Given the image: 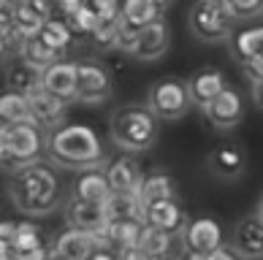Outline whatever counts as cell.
<instances>
[{"label":"cell","instance_id":"c3c4849f","mask_svg":"<svg viewBox=\"0 0 263 260\" xmlns=\"http://www.w3.org/2000/svg\"><path fill=\"white\" fill-rule=\"evenodd\" d=\"M184 260H212V255H184Z\"/></svg>","mask_w":263,"mask_h":260},{"label":"cell","instance_id":"44dd1931","mask_svg":"<svg viewBox=\"0 0 263 260\" xmlns=\"http://www.w3.org/2000/svg\"><path fill=\"white\" fill-rule=\"evenodd\" d=\"M247 160H245V152H241L236 144H220V147L212 149L209 155V168L217 173L220 179H236L241 176Z\"/></svg>","mask_w":263,"mask_h":260},{"label":"cell","instance_id":"7bdbcfd3","mask_svg":"<svg viewBox=\"0 0 263 260\" xmlns=\"http://www.w3.org/2000/svg\"><path fill=\"white\" fill-rule=\"evenodd\" d=\"M252 101H255L258 109H263V79L252 82Z\"/></svg>","mask_w":263,"mask_h":260},{"label":"cell","instance_id":"f5cc1de1","mask_svg":"<svg viewBox=\"0 0 263 260\" xmlns=\"http://www.w3.org/2000/svg\"><path fill=\"white\" fill-rule=\"evenodd\" d=\"M163 260H179V257H163Z\"/></svg>","mask_w":263,"mask_h":260},{"label":"cell","instance_id":"60d3db41","mask_svg":"<svg viewBox=\"0 0 263 260\" xmlns=\"http://www.w3.org/2000/svg\"><path fill=\"white\" fill-rule=\"evenodd\" d=\"M16 225H19V223H11V219L0 225V242H14V236H16Z\"/></svg>","mask_w":263,"mask_h":260},{"label":"cell","instance_id":"681fc988","mask_svg":"<svg viewBox=\"0 0 263 260\" xmlns=\"http://www.w3.org/2000/svg\"><path fill=\"white\" fill-rule=\"evenodd\" d=\"M206 3H214V6H220V8H226V11H228V0H206Z\"/></svg>","mask_w":263,"mask_h":260},{"label":"cell","instance_id":"8d00e7d4","mask_svg":"<svg viewBox=\"0 0 263 260\" xmlns=\"http://www.w3.org/2000/svg\"><path fill=\"white\" fill-rule=\"evenodd\" d=\"M245 73H247V79L250 82H258V79H263V54H258V57H252V60H247L245 65Z\"/></svg>","mask_w":263,"mask_h":260},{"label":"cell","instance_id":"bcb514c9","mask_svg":"<svg viewBox=\"0 0 263 260\" xmlns=\"http://www.w3.org/2000/svg\"><path fill=\"white\" fill-rule=\"evenodd\" d=\"M106 3H109V0H82V6H87V8H90V11H95V14H98Z\"/></svg>","mask_w":263,"mask_h":260},{"label":"cell","instance_id":"6da1fadb","mask_svg":"<svg viewBox=\"0 0 263 260\" xmlns=\"http://www.w3.org/2000/svg\"><path fill=\"white\" fill-rule=\"evenodd\" d=\"M8 195H11V204L19 214L46 217L60 204V179L49 166L33 163V166H25L11 173Z\"/></svg>","mask_w":263,"mask_h":260},{"label":"cell","instance_id":"d590c367","mask_svg":"<svg viewBox=\"0 0 263 260\" xmlns=\"http://www.w3.org/2000/svg\"><path fill=\"white\" fill-rule=\"evenodd\" d=\"M228 11L233 19H250L263 14V0H228Z\"/></svg>","mask_w":263,"mask_h":260},{"label":"cell","instance_id":"f1b7e54d","mask_svg":"<svg viewBox=\"0 0 263 260\" xmlns=\"http://www.w3.org/2000/svg\"><path fill=\"white\" fill-rule=\"evenodd\" d=\"M0 22H3V25H0V44H3V57H8V60H22L25 46H27V38L14 27L11 14H8V11L0 14Z\"/></svg>","mask_w":263,"mask_h":260},{"label":"cell","instance_id":"4dcf8cb0","mask_svg":"<svg viewBox=\"0 0 263 260\" xmlns=\"http://www.w3.org/2000/svg\"><path fill=\"white\" fill-rule=\"evenodd\" d=\"M8 244L16 249L19 257H27V255H35V252H41V249H46L44 238H41V230H38L33 223H19L14 242H8Z\"/></svg>","mask_w":263,"mask_h":260},{"label":"cell","instance_id":"e0dca14e","mask_svg":"<svg viewBox=\"0 0 263 260\" xmlns=\"http://www.w3.org/2000/svg\"><path fill=\"white\" fill-rule=\"evenodd\" d=\"M144 225L149 228H158V230H165V233H182L187 219H184V211L182 206L174 201H158V204H149L144 206Z\"/></svg>","mask_w":263,"mask_h":260},{"label":"cell","instance_id":"74e56055","mask_svg":"<svg viewBox=\"0 0 263 260\" xmlns=\"http://www.w3.org/2000/svg\"><path fill=\"white\" fill-rule=\"evenodd\" d=\"M117 260H152L141 247H128V249H120L117 252Z\"/></svg>","mask_w":263,"mask_h":260},{"label":"cell","instance_id":"f35d334b","mask_svg":"<svg viewBox=\"0 0 263 260\" xmlns=\"http://www.w3.org/2000/svg\"><path fill=\"white\" fill-rule=\"evenodd\" d=\"M212 260H245V257H241V255H239L233 247L222 244V247L217 249V252H212Z\"/></svg>","mask_w":263,"mask_h":260},{"label":"cell","instance_id":"3957f363","mask_svg":"<svg viewBox=\"0 0 263 260\" xmlns=\"http://www.w3.org/2000/svg\"><path fill=\"white\" fill-rule=\"evenodd\" d=\"M158 117L147 109V103H128L111 114L109 138L117 149L128 152V155L152 149L158 144Z\"/></svg>","mask_w":263,"mask_h":260},{"label":"cell","instance_id":"816d5d0a","mask_svg":"<svg viewBox=\"0 0 263 260\" xmlns=\"http://www.w3.org/2000/svg\"><path fill=\"white\" fill-rule=\"evenodd\" d=\"M155 3H158V6L163 8V6H168V3H171V0H155Z\"/></svg>","mask_w":263,"mask_h":260},{"label":"cell","instance_id":"ab89813d","mask_svg":"<svg viewBox=\"0 0 263 260\" xmlns=\"http://www.w3.org/2000/svg\"><path fill=\"white\" fill-rule=\"evenodd\" d=\"M52 6L57 8V11H63V16H68L82 6V0H52Z\"/></svg>","mask_w":263,"mask_h":260},{"label":"cell","instance_id":"ee69618b","mask_svg":"<svg viewBox=\"0 0 263 260\" xmlns=\"http://www.w3.org/2000/svg\"><path fill=\"white\" fill-rule=\"evenodd\" d=\"M90 260H117V252H111V249H103V247H98V249H95V255H92Z\"/></svg>","mask_w":263,"mask_h":260},{"label":"cell","instance_id":"d6a6232c","mask_svg":"<svg viewBox=\"0 0 263 260\" xmlns=\"http://www.w3.org/2000/svg\"><path fill=\"white\" fill-rule=\"evenodd\" d=\"M71 38H73V33H71V27H68L65 22L49 19V22L44 25L41 35H38V41H44L46 46H52L54 52H63V54H65L68 44H71Z\"/></svg>","mask_w":263,"mask_h":260},{"label":"cell","instance_id":"83f0119b","mask_svg":"<svg viewBox=\"0 0 263 260\" xmlns=\"http://www.w3.org/2000/svg\"><path fill=\"white\" fill-rule=\"evenodd\" d=\"M8 14H11V22H14V27H16V30L27 38V41H33V38L41 35L44 25L49 22V19L38 14L30 3H22L19 8H14V11H8Z\"/></svg>","mask_w":263,"mask_h":260},{"label":"cell","instance_id":"30bf717a","mask_svg":"<svg viewBox=\"0 0 263 260\" xmlns=\"http://www.w3.org/2000/svg\"><path fill=\"white\" fill-rule=\"evenodd\" d=\"M168 44H171V27L168 22L160 16L158 22L147 25L144 30L136 38V46H133V57L139 63H152V60H160V57L168 52Z\"/></svg>","mask_w":263,"mask_h":260},{"label":"cell","instance_id":"d4e9b609","mask_svg":"<svg viewBox=\"0 0 263 260\" xmlns=\"http://www.w3.org/2000/svg\"><path fill=\"white\" fill-rule=\"evenodd\" d=\"M139 195L144 201V206L158 204V201H174L177 198V185H174V179L168 176V173L155 171V173H149V176H144Z\"/></svg>","mask_w":263,"mask_h":260},{"label":"cell","instance_id":"7402d4cb","mask_svg":"<svg viewBox=\"0 0 263 260\" xmlns=\"http://www.w3.org/2000/svg\"><path fill=\"white\" fill-rule=\"evenodd\" d=\"M106 214H109V223H120V219L144 223V201L139 192H114L106 201Z\"/></svg>","mask_w":263,"mask_h":260},{"label":"cell","instance_id":"52a82bcc","mask_svg":"<svg viewBox=\"0 0 263 260\" xmlns=\"http://www.w3.org/2000/svg\"><path fill=\"white\" fill-rule=\"evenodd\" d=\"M179 238L184 255H212L222 247V228L212 217H196L184 225Z\"/></svg>","mask_w":263,"mask_h":260},{"label":"cell","instance_id":"ba28073f","mask_svg":"<svg viewBox=\"0 0 263 260\" xmlns=\"http://www.w3.org/2000/svg\"><path fill=\"white\" fill-rule=\"evenodd\" d=\"M79 65V87H76V101L87 106H98L103 101H109L111 95V76L109 71L98 63H76Z\"/></svg>","mask_w":263,"mask_h":260},{"label":"cell","instance_id":"484cf974","mask_svg":"<svg viewBox=\"0 0 263 260\" xmlns=\"http://www.w3.org/2000/svg\"><path fill=\"white\" fill-rule=\"evenodd\" d=\"M158 19H160V6L155 0H125L122 3V22L136 27V30H144Z\"/></svg>","mask_w":263,"mask_h":260},{"label":"cell","instance_id":"cb8c5ba5","mask_svg":"<svg viewBox=\"0 0 263 260\" xmlns=\"http://www.w3.org/2000/svg\"><path fill=\"white\" fill-rule=\"evenodd\" d=\"M41 76L44 71L33 68L30 63L25 60H11L6 68V87L14 92H22V95H30L33 90H38L41 87Z\"/></svg>","mask_w":263,"mask_h":260},{"label":"cell","instance_id":"f6af8a7d","mask_svg":"<svg viewBox=\"0 0 263 260\" xmlns=\"http://www.w3.org/2000/svg\"><path fill=\"white\" fill-rule=\"evenodd\" d=\"M22 260H52V247H46V249H41V252H35V255H27Z\"/></svg>","mask_w":263,"mask_h":260},{"label":"cell","instance_id":"5b68a950","mask_svg":"<svg viewBox=\"0 0 263 260\" xmlns=\"http://www.w3.org/2000/svg\"><path fill=\"white\" fill-rule=\"evenodd\" d=\"M193 98H190V87L187 82L177 79V76H165L158 79L149 92H147V109L163 122H177L190 111Z\"/></svg>","mask_w":263,"mask_h":260},{"label":"cell","instance_id":"1f68e13d","mask_svg":"<svg viewBox=\"0 0 263 260\" xmlns=\"http://www.w3.org/2000/svg\"><path fill=\"white\" fill-rule=\"evenodd\" d=\"M22 60H25V63H30L33 68H38V71H46L49 65L63 63L65 57H63V52H54L52 46H46L44 41H38V38H33V41H27V46H25Z\"/></svg>","mask_w":263,"mask_h":260},{"label":"cell","instance_id":"ac0fdd59","mask_svg":"<svg viewBox=\"0 0 263 260\" xmlns=\"http://www.w3.org/2000/svg\"><path fill=\"white\" fill-rule=\"evenodd\" d=\"M73 198H82V201H92V204H106L114 190L109 185V176H106V168H87L79 171L73 179Z\"/></svg>","mask_w":263,"mask_h":260},{"label":"cell","instance_id":"277c9868","mask_svg":"<svg viewBox=\"0 0 263 260\" xmlns=\"http://www.w3.org/2000/svg\"><path fill=\"white\" fill-rule=\"evenodd\" d=\"M46 133L38 122H16V125H3L0 130V160L8 173H14L25 166L41 163L46 155Z\"/></svg>","mask_w":263,"mask_h":260},{"label":"cell","instance_id":"8992f818","mask_svg":"<svg viewBox=\"0 0 263 260\" xmlns=\"http://www.w3.org/2000/svg\"><path fill=\"white\" fill-rule=\"evenodd\" d=\"M236 19L231 16V11L226 8L206 3V0H198L193 3L190 14H187V25H190V33L203 44H222V41H231V25Z\"/></svg>","mask_w":263,"mask_h":260},{"label":"cell","instance_id":"7dc6e473","mask_svg":"<svg viewBox=\"0 0 263 260\" xmlns=\"http://www.w3.org/2000/svg\"><path fill=\"white\" fill-rule=\"evenodd\" d=\"M3 3V11H14V8H19L22 3H27V0H0Z\"/></svg>","mask_w":263,"mask_h":260},{"label":"cell","instance_id":"836d02e7","mask_svg":"<svg viewBox=\"0 0 263 260\" xmlns=\"http://www.w3.org/2000/svg\"><path fill=\"white\" fill-rule=\"evenodd\" d=\"M120 33H122V16L117 19H101L92 33V41L98 49H117L120 46Z\"/></svg>","mask_w":263,"mask_h":260},{"label":"cell","instance_id":"7a4b0ae2","mask_svg":"<svg viewBox=\"0 0 263 260\" xmlns=\"http://www.w3.org/2000/svg\"><path fill=\"white\" fill-rule=\"evenodd\" d=\"M46 157L60 168L87 171L106 163V149L101 136L90 125H63L46 138Z\"/></svg>","mask_w":263,"mask_h":260},{"label":"cell","instance_id":"f546056e","mask_svg":"<svg viewBox=\"0 0 263 260\" xmlns=\"http://www.w3.org/2000/svg\"><path fill=\"white\" fill-rule=\"evenodd\" d=\"M144 252H147L152 260H163V257H171V247H174V233H165V230L158 228H149L144 225V236H141V244H139Z\"/></svg>","mask_w":263,"mask_h":260},{"label":"cell","instance_id":"7c38bea8","mask_svg":"<svg viewBox=\"0 0 263 260\" xmlns=\"http://www.w3.org/2000/svg\"><path fill=\"white\" fill-rule=\"evenodd\" d=\"M41 87L54 98H60L65 103L76 101V87H79V65L76 63H57V65H49L41 76Z\"/></svg>","mask_w":263,"mask_h":260},{"label":"cell","instance_id":"f907efd6","mask_svg":"<svg viewBox=\"0 0 263 260\" xmlns=\"http://www.w3.org/2000/svg\"><path fill=\"white\" fill-rule=\"evenodd\" d=\"M258 217L263 219V198H260V204H258Z\"/></svg>","mask_w":263,"mask_h":260},{"label":"cell","instance_id":"4316f807","mask_svg":"<svg viewBox=\"0 0 263 260\" xmlns=\"http://www.w3.org/2000/svg\"><path fill=\"white\" fill-rule=\"evenodd\" d=\"M0 119H3V125H16V122L33 119L27 95L14 92V90H6L3 98H0Z\"/></svg>","mask_w":263,"mask_h":260},{"label":"cell","instance_id":"b9f144b4","mask_svg":"<svg viewBox=\"0 0 263 260\" xmlns=\"http://www.w3.org/2000/svg\"><path fill=\"white\" fill-rule=\"evenodd\" d=\"M0 260H22V257L16 255V249L8 242H0Z\"/></svg>","mask_w":263,"mask_h":260},{"label":"cell","instance_id":"8fae6325","mask_svg":"<svg viewBox=\"0 0 263 260\" xmlns=\"http://www.w3.org/2000/svg\"><path fill=\"white\" fill-rule=\"evenodd\" d=\"M65 219L68 228H79L87 233H103L109 225V214H106V204H92V201L71 198L65 206Z\"/></svg>","mask_w":263,"mask_h":260},{"label":"cell","instance_id":"ffe728a7","mask_svg":"<svg viewBox=\"0 0 263 260\" xmlns=\"http://www.w3.org/2000/svg\"><path fill=\"white\" fill-rule=\"evenodd\" d=\"M144 236V223L136 219H120V223H109L103 233H98V247L103 249H128V247H139Z\"/></svg>","mask_w":263,"mask_h":260},{"label":"cell","instance_id":"4fadbf2b","mask_svg":"<svg viewBox=\"0 0 263 260\" xmlns=\"http://www.w3.org/2000/svg\"><path fill=\"white\" fill-rule=\"evenodd\" d=\"M27 101H30V114H33V122H38L46 133H52L57 128H63L65 125V101L54 98L44 90V87H38L27 95Z\"/></svg>","mask_w":263,"mask_h":260},{"label":"cell","instance_id":"603a6c76","mask_svg":"<svg viewBox=\"0 0 263 260\" xmlns=\"http://www.w3.org/2000/svg\"><path fill=\"white\" fill-rule=\"evenodd\" d=\"M231 54L245 65L252 57L263 54V25H252V27H245V30H236L231 35Z\"/></svg>","mask_w":263,"mask_h":260},{"label":"cell","instance_id":"d6986e66","mask_svg":"<svg viewBox=\"0 0 263 260\" xmlns=\"http://www.w3.org/2000/svg\"><path fill=\"white\" fill-rule=\"evenodd\" d=\"M106 176H109V185L114 192H139L144 182L139 163L130 155H120L106 163Z\"/></svg>","mask_w":263,"mask_h":260},{"label":"cell","instance_id":"2e32d148","mask_svg":"<svg viewBox=\"0 0 263 260\" xmlns=\"http://www.w3.org/2000/svg\"><path fill=\"white\" fill-rule=\"evenodd\" d=\"M187 87H190L193 106H201V109H206L214 98H220V95L228 90V87H226V76H222V71H217V68H201V71H196L187 79Z\"/></svg>","mask_w":263,"mask_h":260},{"label":"cell","instance_id":"9a60e30c","mask_svg":"<svg viewBox=\"0 0 263 260\" xmlns=\"http://www.w3.org/2000/svg\"><path fill=\"white\" fill-rule=\"evenodd\" d=\"M203 114H206V119L212 122V128L233 130L241 119H245V103H241L239 92L228 87L220 98H214L206 109H203Z\"/></svg>","mask_w":263,"mask_h":260},{"label":"cell","instance_id":"9c48e42d","mask_svg":"<svg viewBox=\"0 0 263 260\" xmlns=\"http://www.w3.org/2000/svg\"><path fill=\"white\" fill-rule=\"evenodd\" d=\"M98 249V236L87 233L79 228H65L52 242V257L54 260H90Z\"/></svg>","mask_w":263,"mask_h":260},{"label":"cell","instance_id":"5bb4252c","mask_svg":"<svg viewBox=\"0 0 263 260\" xmlns=\"http://www.w3.org/2000/svg\"><path fill=\"white\" fill-rule=\"evenodd\" d=\"M231 247L245 260H260L263 257V219L258 217V211L236 223L233 236H231Z\"/></svg>","mask_w":263,"mask_h":260},{"label":"cell","instance_id":"e575fe53","mask_svg":"<svg viewBox=\"0 0 263 260\" xmlns=\"http://www.w3.org/2000/svg\"><path fill=\"white\" fill-rule=\"evenodd\" d=\"M65 25L71 27L73 35H92L95 27H98V14L90 11L87 6H79L73 14L65 16Z\"/></svg>","mask_w":263,"mask_h":260}]
</instances>
